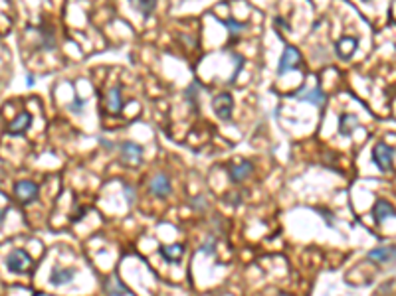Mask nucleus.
Here are the masks:
<instances>
[{
  "label": "nucleus",
  "mask_w": 396,
  "mask_h": 296,
  "mask_svg": "<svg viewBox=\"0 0 396 296\" xmlns=\"http://www.w3.org/2000/svg\"><path fill=\"white\" fill-rule=\"evenodd\" d=\"M274 24H276V30L280 28V30H283V32H291V26L285 22V18H281V16H276Z\"/></svg>",
  "instance_id": "obj_22"
},
{
  "label": "nucleus",
  "mask_w": 396,
  "mask_h": 296,
  "mask_svg": "<svg viewBox=\"0 0 396 296\" xmlns=\"http://www.w3.org/2000/svg\"><path fill=\"white\" fill-rule=\"evenodd\" d=\"M151 192H153L155 196H159V198L168 196V194H170V182H168V178H166L164 174L155 176L153 182H151Z\"/></svg>",
  "instance_id": "obj_11"
},
{
  "label": "nucleus",
  "mask_w": 396,
  "mask_h": 296,
  "mask_svg": "<svg viewBox=\"0 0 396 296\" xmlns=\"http://www.w3.org/2000/svg\"><path fill=\"white\" fill-rule=\"evenodd\" d=\"M212 109H214V113L218 114L222 121H228L230 114H232V109H234L232 95H230V93H220V95L212 101Z\"/></svg>",
  "instance_id": "obj_4"
},
{
  "label": "nucleus",
  "mask_w": 396,
  "mask_h": 296,
  "mask_svg": "<svg viewBox=\"0 0 396 296\" xmlns=\"http://www.w3.org/2000/svg\"><path fill=\"white\" fill-rule=\"evenodd\" d=\"M161 255L164 257V261H168V263H181V259L185 255V247L181 243L166 245V247H161Z\"/></svg>",
  "instance_id": "obj_14"
},
{
  "label": "nucleus",
  "mask_w": 396,
  "mask_h": 296,
  "mask_svg": "<svg viewBox=\"0 0 396 296\" xmlns=\"http://www.w3.org/2000/svg\"><path fill=\"white\" fill-rule=\"evenodd\" d=\"M224 26L230 30V38H232V44L234 42H238V36H240V32H244L246 30V24L238 22V20H234V18H228Z\"/></svg>",
  "instance_id": "obj_21"
},
{
  "label": "nucleus",
  "mask_w": 396,
  "mask_h": 296,
  "mask_svg": "<svg viewBox=\"0 0 396 296\" xmlns=\"http://www.w3.org/2000/svg\"><path fill=\"white\" fill-rule=\"evenodd\" d=\"M38 32H40V47L42 49H54L56 47V32H54V28L44 24V26L38 28Z\"/></svg>",
  "instance_id": "obj_10"
},
{
  "label": "nucleus",
  "mask_w": 396,
  "mask_h": 296,
  "mask_svg": "<svg viewBox=\"0 0 396 296\" xmlns=\"http://www.w3.org/2000/svg\"><path fill=\"white\" fill-rule=\"evenodd\" d=\"M363 2H369V0H363Z\"/></svg>",
  "instance_id": "obj_26"
},
{
  "label": "nucleus",
  "mask_w": 396,
  "mask_h": 296,
  "mask_svg": "<svg viewBox=\"0 0 396 296\" xmlns=\"http://www.w3.org/2000/svg\"><path fill=\"white\" fill-rule=\"evenodd\" d=\"M2 219H4V211H0V223H2Z\"/></svg>",
  "instance_id": "obj_25"
},
{
  "label": "nucleus",
  "mask_w": 396,
  "mask_h": 296,
  "mask_svg": "<svg viewBox=\"0 0 396 296\" xmlns=\"http://www.w3.org/2000/svg\"><path fill=\"white\" fill-rule=\"evenodd\" d=\"M299 101H307V103H311V105H315V107H323L325 105V93L321 91L319 87H315V89H305V91H299L295 95Z\"/></svg>",
  "instance_id": "obj_8"
},
{
  "label": "nucleus",
  "mask_w": 396,
  "mask_h": 296,
  "mask_svg": "<svg viewBox=\"0 0 396 296\" xmlns=\"http://www.w3.org/2000/svg\"><path fill=\"white\" fill-rule=\"evenodd\" d=\"M6 267L12 273H24V271H30L34 267V261L30 259V255L24 249H14L6 257Z\"/></svg>",
  "instance_id": "obj_2"
},
{
  "label": "nucleus",
  "mask_w": 396,
  "mask_h": 296,
  "mask_svg": "<svg viewBox=\"0 0 396 296\" xmlns=\"http://www.w3.org/2000/svg\"><path fill=\"white\" fill-rule=\"evenodd\" d=\"M301 68V53L299 49L293 46H285L283 53H281L280 66H278V77H283L287 71Z\"/></svg>",
  "instance_id": "obj_1"
},
{
  "label": "nucleus",
  "mask_w": 396,
  "mask_h": 296,
  "mask_svg": "<svg viewBox=\"0 0 396 296\" xmlns=\"http://www.w3.org/2000/svg\"><path fill=\"white\" fill-rule=\"evenodd\" d=\"M357 46H359L357 38L345 36V38H341V40H339V42L335 44V49H337V55H339L341 60H350V55L355 53Z\"/></svg>",
  "instance_id": "obj_7"
},
{
  "label": "nucleus",
  "mask_w": 396,
  "mask_h": 296,
  "mask_svg": "<svg viewBox=\"0 0 396 296\" xmlns=\"http://www.w3.org/2000/svg\"><path fill=\"white\" fill-rule=\"evenodd\" d=\"M123 107H125V103H123V97H121V87L109 89V93H107V111L117 114L123 111Z\"/></svg>",
  "instance_id": "obj_9"
},
{
  "label": "nucleus",
  "mask_w": 396,
  "mask_h": 296,
  "mask_svg": "<svg viewBox=\"0 0 396 296\" xmlns=\"http://www.w3.org/2000/svg\"><path fill=\"white\" fill-rule=\"evenodd\" d=\"M121 156L125 160H129V162H139L141 156H143V148L139 144L127 140V142L121 144Z\"/></svg>",
  "instance_id": "obj_12"
},
{
  "label": "nucleus",
  "mask_w": 396,
  "mask_h": 296,
  "mask_svg": "<svg viewBox=\"0 0 396 296\" xmlns=\"http://www.w3.org/2000/svg\"><path fill=\"white\" fill-rule=\"evenodd\" d=\"M212 245H214V243H212V239H208V241H206V245L202 247V251H206V253H212Z\"/></svg>",
  "instance_id": "obj_24"
},
{
  "label": "nucleus",
  "mask_w": 396,
  "mask_h": 296,
  "mask_svg": "<svg viewBox=\"0 0 396 296\" xmlns=\"http://www.w3.org/2000/svg\"><path fill=\"white\" fill-rule=\"evenodd\" d=\"M14 192H16V196H18V200L22 204H30V202H34L38 198V186L34 182H30V180L18 182L16 188H14Z\"/></svg>",
  "instance_id": "obj_5"
},
{
  "label": "nucleus",
  "mask_w": 396,
  "mask_h": 296,
  "mask_svg": "<svg viewBox=\"0 0 396 296\" xmlns=\"http://www.w3.org/2000/svg\"><path fill=\"white\" fill-rule=\"evenodd\" d=\"M373 160L382 172H388L394 162V148L388 146L386 142H378L373 148Z\"/></svg>",
  "instance_id": "obj_3"
},
{
  "label": "nucleus",
  "mask_w": 396,
  "mask_h": 296,
  "mask_svg": "<svg viewBox=\"0 0 396 296\" xmlns=\"http://www.w3.org/2000/svg\"><path fill=\"white\" fill-rule=\"evenodd\" d=\"M252 172H254V166H252L250 162L236 164V166L230 168V180H232V182H242V180H246Z\"/></svg>",
  "instance_id": "obj_13"
},
{
  "label": "nucleus",
  "mask_w": 396,
  "mask_h": 296,
  "mask_svg": "<svg viewBox=\"0 0 396 296\" xmlns=\"http://www.w3.org/2000/svg\"><path fill=\"white\" fill-rule=\"evenodd\" d=\"M105 288H107V292L111 296H123L127 292V288L123 286V282L119 280V276H115V274L105 280Z\"/></svg>",
  "instance_id": "obj_18"
},
{
  "label": "nucleus",
  "mask_w": 396,
  "mask_h": 296,
  "mask_svg": "<svg viewBox=\"0 0 396 296\" xmlns=\"http://www.w3.org/2000/svg\"><path fill=\"white\" fill-rule=\"evenodd\" d=\"M83 105H85V101H83V99H79V97H75V99H73V103L70 105V111L71 113H79V111L83 109Z\"/></svg>",
  "instance_id": "obj_23"
},
{
  "label": "nucleus",
  "mask_w": 396,
  "mask_h": 296,
  "mask_svg": "<svg viewBox=\"0 0 396 296\" xmlns=\"http://www.w3.org/2000/svg\"><path fill=\"white\" fill-rule=\"evenodd\" d=\"M30 125H32V116H30V113H20L12 123H8L6 133H8V135H22V133H26V131L30 129Z\"/></svg>",
  "instance_id": "obj_6"
},
{
  "label": "nucleus",
  "mask_w": 396,
  "mask_h": 296,
  "mask_svg": "<svg viewBox=\"0 0 396 296\" xmlns=\"http://www.w3.org/2000/svg\"><path fill=\"white\" fill-rule=\"evenodd\" d=\"M369 257L374 259V261H378V263H386V261H390V259L394 257V247L390 245V247H378V249H373L369 253Z\"/></svg>",
  "instance_id": "obj_19"
},
{
  "label": "nucleus",
  "mask_w": 396,
  "mask_h": 296,
  "mask_svg": "<svg viewBox=\"0 0 396 296\" xmlns=\"http://www.w3.org/2000/svg\"><path fill=\"white\" fill-rule=\"evenodd\" d=\"M353 129H357V116L355 114H343L339 116V131L343 137H350Z\"/></svg>",
  "instance_id": "obj_17"
},
{
  "label": "nucleus",
  "mask_w": 396,
  "mask_h": 296,
  "mask_svg": "<svg viewBox=\"0 0 396 296\" xmlns=\"http://www.w3.org/2000/svg\"><path fill=\"white\" fill-rule=\"evenodd\" d=\"M373 215H374V219H376L378 223H382V221H384V219H388V217H394L392 205L386 204V202H378V204L374 205Z\"/></svg>",
  "instance_id": "obj_15"
},
{
  "label": "nucleus",
  "mask_w": 396,
  "mask_h": 296,
  "mask_svg": "<svg viewBox=\"0 0 396 296\" xmlns=\"http://www.w3.org/2000/svg\"><path fill=\"white\" fill-rule=\"evenodd\" d=\"M131 4H133V8H137L141 14L147 18V16H151V12L155 10L157 0H131Z\"/></svg>",
  "instance_id": "obj_20"
},
{
  "label": "nucleus",
  "mask_w": 396,
  "mask_h": 296,
  "mask_svg": "<svg viewBox=\"0 0 396 296\" xmlns=\"http://www.w3.org/2000/svg\"><path fill=\"white\" fill-rule=\"evenodd\" d=\"M73 271L71 269H54V273L50 276V282L60 286V284H68L71 278H73Z\"/></svg>",
  "instance_id": "obj_16"
}]
</instances>
